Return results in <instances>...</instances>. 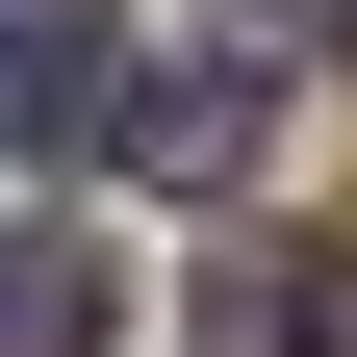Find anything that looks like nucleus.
Listing matches in <instances>:
<instances>
[{
    "instance_id": "nucleus-1",
    "label": "nucleus",
    "mask_w": 357,
    "mask_h": 357,
    "mask_svg": "<svg viewBox=\"0 0 357 357\" xmlns=\"http://www.w3.org/2000/svg\"><path fill=\"white\" fill-rule=\"evenodd\" d=\"M128 128V52L102 26H0V153H102Z\"/></svg>"
},
{
    "instance_id": "nucleus-3",
    "label": "nucleus",
    "mask_w": 357,
    "mask_h": 357,
    "mask_svg": "<svg viewBox=\"0 0 357 357\" xmlns=\"http://www.w3.org/2000/svg\"><path fill=\"white\" fill-rule=\"evenodd\" d=\"M332 332H357V281H332Z\"/></svg>"
},
{
    "instance_id": "nucleus-2",
    "label": "nucleus",
    "mask_w": 357,
    "mask_h": 357,
    "mask_svg": "<svg viewBox=\"0 0 357 357\" xmlns=\"http://www.w3.org/2000/svg\"><path fill=\"white\" fill-rule=\"evenodd\" d=\"M0 357H102V255H77V230L0 255Z\"/></svg>"
}]
</instances>
